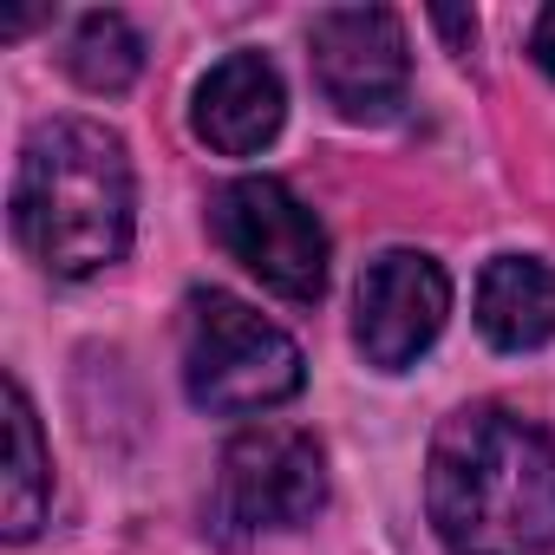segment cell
Masks as SVG:
<instances>
[{
	"instance_id": "obj_1",
	"label": "cell",
	"mask_w": 555,
	"mask_h": 555,
	"mask_svg": "<svg viewBox=\"0 0 555 555\" xmlns=\"http://www.w3.org/2000/svg\"><path fill=\"white\" fill-rule=\"evenodd\" d=\"M425 516L451 555L555 548V438L509 405H464L431 431Z\"/></svg>"
},
{
	"instance_id": "obj_2",
	"label": "cell",
	"mask_w": 555,
	"mask_h": 555,
	"mask_svg": "<svg viewBox=\"0 0 555 555\" xmlns=\"http://www.w3.org/2000/svg\"><path fill=\"white\" fill-rule=\"evenodd\" d=\"M14 242L60 282L112 268L131 248L138 183L125 138L92 118H47L27 131L14 164Z\"/></svg>"
},
{
	"instance_id": "obj_3",
	"label": "cell",
	"mask_w": 555,
	"mask_h": 555,
	"mask_svg": "<svg viewBox=\"0 0 555 555\" xmlns=\"http://www.w3.org/2000/svg\"><path fill=\"white\" fill-rule=\"evenodd\" d=\"M308 379L301 347L235 295H190L183 308V392L209 418H255L288 405Z\"/></svg>"
},
{
	"instance_id": "obj_4",
	"label": "cell",
	"mask_w": 555,
	"mask_h": 555,
	"mask_svg": "<svg viewBox=\"0 0 555 555\" xmlns=\"http://www.w3.org/2000/svg\"><path fill=\"white\" fill-rule=\"evenodd\" d=\"M209 229L229 261H242L268 295L282 301H321L327 288V229L282 177H235L209 196Z\"/></svg>"
},
{
	"instance_id": "obj_5",
	"label": "cell",
	"mask_w": 555,
	"mask_h": 555,
	"mask_svg": "<svg viewBox=\"0 0 555 555\" xmlns=\"http://www.w3.org/2000/svg\"><path fill=\"white\" fill-rule=\"evenodd\" d=\"M327 509V451L301 425H248L216 464V522L235 535L301 529Z\"/></svg>"
},
{
	"instance_id": "obj_6",
	"label": "cell",
	"mask_w": 555,
	"mask_h": 555,
	"mask_svg": "<svg viewBox=\"0 0 555 555\" xmlns=\"http://www.w3.org/2000/svg\"><path fill=\"white\" fill-rule=\"evenodd\" d=\"M308 60H314L321 99L353 125L392 118L412 92V47H405V21L392 8H327V14H314Z\"/></svg>"
},
{
	"instance_id": "obj_7",
	"label": "cell",
	"mask_w": 555,
	"mask_h": 555,
	"mask_svg": "<svg viewBox=\"0 0 555 555\" xmlns=\"http://www.w3.org/2000/svg\"><path fill=\"white\" fill-rule=\"evenodd\" d=\"M451 321V274L425 248H386L366 261L360 295H353V340L366 366L405 373L418 366Z\"/></svg>"
},
{
	"instance_id": "obj_8",
	"label": "cell",
	"mask_w": 555,
	"mask_h": 555,
	"mask_svg": "<svg viewBox=\"0 0 555 555\" xmlns=\"http://www.w3.org/2000/svg\"><path fill=\"white\" fill-rule=\"evenodd\" d=\"M282 118H288V86L274 73V60H261V53L216 60L196 79V99H190L196 138L222 157H255L261 144H274Z\"/></svg>"
},
{
	"instance_id": "obj_9",
	"label": "cell",
	"mask_w": 555,
	"mask_h": 555,
	"mask_svg": "<svg viewBox=\"0 0 555 555\" xmlns=\"http://www.w3.org/2000/svg\"><path fill=\"white\" fill-rule=\"evenodd\" d=\"M477 334L496 353H535L555 340V268L542 255H496L477 274Z\"/></svg>"
},
{
	"instance_id": "obj_10",
	"label": "cell",
	"mask_w": 555,
	"mask_h": 555,
	"mask_svg": "<svg viewBox=\"0 0 555 555\" xmlns=\"http://www.w3.org/2000/svg\"><path fill=\"white\" fill-rule=\"evenodd\" d=\"M47 503H53V464L40 444V418L27 386L8 379V470H0V529H8V542H27L47 522Z\"/></svg>"
},
{
	"instance_id": "obj_11",
	"label": "cell",
	"mask_w": 555,
	"mask_h": 555,
	"mask_svg": "<svg viewBox=\"0 0 555 555\" xmlns=\"http://www.w3.org/2000/svg\"><path fill=\"white\" fill-rule=\"evenodd\" d=\"M66 73L99 92V99H118L138 73H144V40L125 14H79L73 21V40H66Z\"/></svg>"
},
{
	"instance_id": "obj_12",
	"label": "cell",
	"mask_w": 555,
	"mask_h": 555,
	"mask_svg": "<svg viewBox=\"0 0 555 555\" xmlns=\"http://www.w3.org/2000/svg\"><path fill=\"white\" fill-rule=\"evenodd\" d=\"M529 47H535V66H542L548 79H555V8H542V21H535Z\"/></svg>"
}]
</instances>
